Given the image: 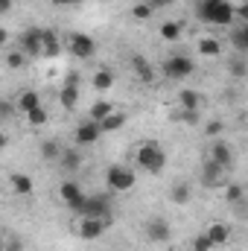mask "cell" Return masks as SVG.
Wrapping results in <instances>:
<instances>
[{"label":"cell","mask_w":248,"mask_h":251,"mask_svg":"<svg viewBox=\"0 0 248 251\" xmlns=\"http://www.w3.org/2000/svg\"><path fill=\"white\" fill-rule=\"evenodd\" d=\"M196 15L213 26H231L234 24V3L231 0H198Z\"/></svg>","instance_id":"6da1fadb"},{"label":"cell","mask_w":248,"mask_h":251,"mask_svg":"<svg viewBox=\"0 0 248 251\" xmlns=\"http://www.w3.org/2000/svg\"><path fill=\"white\" fill-rule=\"evenodd\" d=\"M82 219H102L108 228H111V199L105 196V193H94V196H85L82 199V204H79V210H76Z\"/></svg>","instance_id":"7a4b0ae2"},{"label":"cell","mask_w":248,"mask_h":251,"mask_svg":"<svg viewBox=\"0 0 248 251\" xmlns=\"http://www.w3.org/2000/svg\"><path fill=\"white\" fill-rule=\"evenodd\" d=\"M137 164H140L146 173H152V176L164 173V167H167V152H164V146H161L158 140L140 143V149H137Z\"/></svg>","instance_id":"3957f363"},{"label":"cell","mask_w":248,"mask_h":251,"mask_svg":"<svg viewBox=\"0 0 248 251\" xmlns=\"http://www.w3.org/2000/svg\"><path fill=\"white\" fill-rule=\"evenodd\" d=\"M193 70H196V62L184 56V53H173L167 62H164V76L167 79H187V76H193Z\"/></svg>","instance_id":"277c9868"},{"label":"cell","mask_w":248,"mask_h":251,"mask_svg":"<svg viewBox=\"0 0 248 251\" xmlns=\"http://www.w3.org/2000/svg\"><path fill=\"white\" fill-rule=\"evenodd\" d=\"M105 181H108V190H114V193H125V190H131L137 184V176L128 170V167H108V173H105Z\"/></svg>","instance_id":"5b68a950"},{"label":"cell","mask_w":248,"mask_h":251,"mask_svg":"<svg viewBox=\"0 0 248 251\" xmlns=\"http://www.w3.org/2000/svg\"><path fill=\"white\" fill-rule=\"evenodd\" d=\"M67 44H70V53H73L76 59H91V56L97 53L94 38H91V35H85V32H73Z\"/></svg>","instance_id":"8992f818"},{"label":"cell","mask_w":248,"mask_h":251,"mask_svg":"<svg viewBox=\"0 0 248 251\" xmlns=\"http://www.w3.org/2000/svg\"><path fill=\"white\" fill-rule=\"evenodd\" d=\"M146 234H149V240H152V243H170L173 228H170V222H167L164 216H152V219H149V225H146Z\"/></svg>","instance_id":"52a82bcc"},{"label":"cell","mask_w":248,"mask_h":251,"mask_svg":"<svg viewBox=\"0 0 248 251\" xmlns=\"http://www.w3.org/2000/svg\"><path fill=\"white\" fill-rule=\"evenodd\" d=\"M99 126L94 123V120H85V123L76 126V131H73V140H76V146H91V143H97L99 140Z\"/></svg>","instance_id":"ba28073f"},{"label":"cell","mask_w":248,"mask_h":251,"mask_svg":"<svg viewBox=\"0 0 248 251\" xmlns=\"http://www.w3.org/2000/svg\"><path fill=\"white\" fill-rule=\"evenodd\" d=\"M59 196H62V201L76 213L79 210V204H82V199H85V193H82V187L76 184V181H62V190H59Z\"/></svg>","instance_id":"9c48e42d"},{"label":"cell","mask_w":248,"mask_h":251,"mask_svg":"<svg viewBox=\"0 0 248 251\" xmlns=\"http://www.w3.org/2000/svg\"><path fill=\"white\" fill-rule=\"evenodd\" d=\"M21 53L24 56H29V59H38L41 56V29H26L24 35H21Z\"/></svg>","instance_id":"30bf717a"},{"label":"cell","mask_w":248,"mask_h":251,"mask_svg":"<svg viewBox=\"0 0 248 251\" xmlns=\"http://www.w3.org/2000/svg\"><path fill=\"white\" fill-rule=\"evenodd\" d=\"M210 161H213V164H219L222 170H228V167L234 164L231 143H225V140H213V146H210Z\"/></svg>","instance_id":"8fae6325"},{"label":"cell","mask_w":248,"mask_h":251,"mask_svg":"<svg viewBox=\"0 0 248 251\" xmlns=\"http://www.w3.org/2000/svg\"><path fill=\"white\" fill-rule=\"evenodd\" d=\"M108 231V225L102 222V219H79V237L82 240H99L102 234Z\"/></svg>","instance_id":"7c38bea8"},{"label":"cell","mask_w":248,"mask_h":251,"mask_svg":"<svg viewBox=\"0 0 248 251\" xmlns=\"http://www.w3.org/2000/svg\"><path fill=\"white\" fill-rule=\"evenodd\" d=\"M201 184H204V187H219V184H225V170H222L219 164L207 161V164L201 167Z\"/></svg>","instance_id":"4fadbf2b"},{"label":"cell","mask_w":248,"mask_h":251,"mask_svg":"<svg viewBox=\"0 0 248 251\" xmlns=\"http://www.w3.org/2000/svg\"><path fill=\"white\" fill-rule=\"evenodd\" d=\"M131 70L137 73V79H140L143 85H152V82H155V70H152V64L146 62V56L131 53Z\"/></svg>","instance_id":"5bb4252c"},{"label":"cell","mask_w":248,"mask_h":251,"mask_svg":"<svg viewBox=\"0 0 248 251\" xmlns=\"http://www.w3.org/2000/svg\"><path fill=\"white\" fill-rule=\"evenodd\" d=\"M59 50H62V44H59L56 29H41V56L53 59V56H59Z\"/></svg>","instance_id":"9a60e30c"},{"label":"cell","mask_w":248,"mask_h":251,"mask_svg":"<svg viewBox=\"0 0 248 251\" xmlns=\"http://www.w3.org/2000/svg\"><path fill=\"white\" fill-rule=\"evenodd\" d=\"M201 102H204V97H201L198 91H181V94H178L181 111H201Z\"/></svg>","instance_id":"2e32d148"},{"label":"cell","mask_w":248,"mask_h":251,"mask_svg":"<svg viewBox=\"0 0 248 251\" xmlns=\"http://www.w3.org/2000/svg\"><path fill=\"white\" fill-rule=\"evenodd\" d=\"M59 164H62V173H76V170L82 167V155H79V149H62Z\"/></svg>","instance_id":"e0dca14e"},{"label":"cell","mask_w":248,"mask_h":251,"mask_svg":"<svg viewBox=\"0 0 248 251\" xmlns=\"http://www.w3.org/2000/svg\"><path fill=\"white\" fill-rule=\"evenodd\" d=\"M207 237H210L213 246H225V243L231 240V225H225V222H213V225L207 228Z\"/></svg>","instance_id":"ac0fdd59"},{"label":"cell","mask_w":248,"mask_h":251,"mask_svg":"<svg viewBox=\"0 0 248 251\" xmlns=\"http://www.w3.org/2000/svg\"><path fill=\"white\" fill-rule=\"evenodd\" d=\"M12 190L18 193V196H32V190H35V184H32V178L29 176H24V173H12Z\"/></svg>","instance_id":"d6986e66"},{"label":"cell","mask_w":248,"mask_h":251,"mask_svg":"<svg viewBox=\"0 0 248 251\" xmlns=\"http://www.w3.org/2000/svg\"><path fill=\"white\" fill-rule=\"evenodd\" d=\"M125 120H128V117H125L123 111H111L108 117H102L97 126H99V131H117V128L125 126Z\"/></svg>","instance_id":"ffe728a7"},{"label":"cell","mask_w":248,"mask_h":251,"mask_svg":"<svg viewBox=\"0 0 248 251\" xmlns=\"http://www.w3.org/2000/svg\"><path fill=\"white\" fill-rule=\"evenodd\" d=\"M38 105H41V100H38V94H35V91H24V94L15 100V108H18V111H24V114H26V111H32V108H38Z\"/></svg>","instance_id":"44dd1931"},{"label":"cell","mask_w":248,"mask_h":251,"mask_svg":"<svg viewBox=\"0 0 248 251\" xmlns=\"http://www.w3.org/2000/svg\"><path fill=\"white\" fill-rule=\"evenodd\" d=\"M59 97H62L64 108H67V111H73V108H76V102H79V85H67V82H64Z\"/></svg>","instance_id":"7402d4cb"},{"label":"cell","mask_w":248,"mask_h":251,"mask_svg":"<svg viewBox=\"0 0 248 251\" xmlns=\"http://www.w3.org/2000/svg\"><path fill=\"white\" fill-rule=\"evenodd\" d=\"M181 32H184V24H181V21H167V24L161 26V38H164V41H178Z\"/></svg>","instance_id":"603a6c76"},{"label":"cell","mask_w":248,"mask_h":251,"mask_svg":"<svg viewBox=\"0 0 248 251\" xmlns=\"http://www.w3.org/2000/svg\"><path fill=\"white\" fill-rule=\"evenodd\" d=\"M111 85H114V70L102 67V70L94 73V88H97V91H108Z\"/></svg>","instance_id":"cb8c5ba5"},{"label":"cell","mask_w":248,"mask_h":251,"mask_svg":"<svg viewBox=\"0 0 248 251\" xmlns=\"http://www.w3.org/2000/svg\"><path fill=\"white\" fill-rule=\"evenodd\" d=\"M111 111H114V105H111L108 100H97V102L91 105V117H88V120H94V123H99V120H102V117H108Z\"/></svg>","instance_id":"d4e9b609"},{"label":"cell","mask_w":248,"mask_h":251,"mask_svg":"<svg viewBox=\"0 0 248 251\" xmlns=\"http://www.w3.org/2000/svg\"><path fill=\"white\" fill-rule=\"evenodd\" d=\"M190 196H193V193H190V184H184V181L170 190V201H173V204H187Z\"/></svg>","instance_id":"484cf974"},{"label":"cell","mask_w":248,"mask_h":251,"mask_svg":"<svg viewBox=\"0 0 248 251\" xmlns=\"http://www.w3.org/2000/svg\"><path fill=\"white\" fill-rule=\"evenodd\" d=\"M231 41H234L237 53H248V26H237L231 32Z\"/></svg>","instance_id":"4316f807"},{"label":"cell","mask_w":248,"mask_h":251,"mask_svg":"<svg viewBox=\"0 0 248 251\" xmlns=\"http://www.w3.org/2000/svg\"><path fill=\"white\" fill-rule=\"evenodd\" d=\"M198 53L213 59V56H219V53H222V44H219V41H213V38H198Z\"/></svg>","instance_id":"83f0119b"},{"label":"cell","mask_w":248,"mask_h":251,"mask_svg":"<svg viewBox=\"0 0 248 251\" xmlns=\"http://www.w3.org/2000/svg\"><path fill=\"white\" fill-rule=\"evenodd\" d=\"M41 155H44L47 161H59V155H62V146H59L56 140H44V143H41Z\"/></svg>","instance_id":"f1b7e54d"},{"label":"cell","mask_w":248,"mask_h":251,"mask_svg":"<svg viewBox=\"0 0 248 251\" xmlns=\"http://www.w3.org/2000/svg\"><path fill=\"white\" fill-rule=\"evenodd\" d=\"M26 123L29 126H44L47 123V111L38 105V108H32V111H26Z\"/></svg>","instance_id":"f546056e"},{"label":"cell","mask_w":248,"mask_h":251,"mask_svg":"<svg viewBox=\"0 0 248 251\" xmlns=\"http://www.w3.org/2000/svg\"><path fill=\"white\" fill-rule=\"evenodd\" d=\"M152 15H155V12L149 9V3H137V6H131V18H134V21H149Z\"/></svg>","instance_id":"4dcf8cb0"},{"label":"cell","mask_w":248,"mask_h":251,"mask_svg":"<svg viewBox=\"0 0 248 251\" xmlns=\"http://www.w3.org/2000/svg\"><path fill=\"white\" fill-rule=\"evenodd\" d=\"M225 201L240 204V201H243V187H240V184H228V187H225Z\"/></svg>","instance_id":"1f68e13d"},{"label":"cell","mask_w":248,"mask_h":251,"mask_svg":"<svg viewBox=\"0 0 248 251\" xmlns=\"http://www.w3.org/2000/svg\"><path fill=\"white\" fill-rule=\"evenodd\" d=\"M210 249H213V243H210L207 234H198V237L193 240V251H210Z\"/></svg>","instance_id":"d6a6232c"},{"label":"cell","mask_w":248,"mask_h":251,"mask_svg":"<svg viewBox=\"0 0 248 251\" xmlns=\"http://www.w3.org/2000/svg\"><path fill=\"white\" fill-rule=\"evenodd\" d=\"M24 62H26V56H24V53H9V56H6V64H9L12 70L24 67Z\"/></svg>","instance_id":"836d02e7"},{"label":"cell","mask_w":248,"mask_h":251,"mask_svg":"<svg viewBox=\"0 0 248 251\" xmlns=\"http://www.w3.org/2000/svg\"><path fill=\"white\" fill-rule=\"evenodd\" d=\"M204 131H207L210 137H219V134L225 131V123H222V120H210V123L204 126Z\"/></svg>","instance_id":"e575fe53"},{"label":"cell","mask_w":248,"mask_h":251,"mask_svg":"<svg viewBox=\"0 0 248 251\" xmlns=\"http://www.w3.org/2000/svg\"><path fill=\"white\" fill-rule=\"evenodd\" d=\"M246 70H248V67H246V62H243V56L231 62V73H234L237 79H243V76H246Z\"/></svg>","instance_id":"d590c367"},{"label":"cell","mask_w":248,"mask_h":251,"mask_svg":"<svg viewBox=\"0 0 248 251\" xmlns=\"http://www.w3.org/2000/svg\"><path fill=\"white\" fill-rule=\"evenodd\" d=\"M3 251H24V240H21V237H12V240H6Z\"/></svg>","instance_id":"8d00e7d4"},{"label":"cell","mask_w":248,"mask_h":251,"mask_svg":"<svg viewBox=\"0 0 248 251\" xmlns=\"http://www.w3.org/2000/svg\"><path fill=\"white\" fill-rule=\"evenodd\" d=\"M178 120H184V123H198V120H201V111H181Z\"/></svg>","instance_id":"74e56055"},{"label":"cell","mask_w":248,"mask_h":251,"mask_svg":"<svg viewBox=\"0 0 248 251\" xmlns=\"http://www.w3.org/2000/svg\"><path fill=\"white\" fill-rule=\"evenodd\" d=\"M12 114H15V105L6 102V100H0V120H6V117H12Z\"/></svg>","instance_id":"f35d334b"},{"label":"cell","mask_w":248,"mask_h":251,"mask_svg":"<svg viewBox=\"0 0 248 251\" xmlns=\"http://www.w3.org/2000/svg\"><path fill=\"white\" fill-rule=\"evenodd\" d=\"M234 18L248 21V6H246V3H237V6H234Z\"/></svg>","instance_id":"ab89813d"},{"label":"cell","mask_w":248,"mask_h":251,"mask_svg":"<svg viewBox=\"0 0 248 251\" xmlns=\"http://www.w3.org/2000/svg\"><path fill=\"white\" fill-rule=\"evenodd\" d=\"M146 3H149V9H152V12H158V9H164V6H170L173 0H146Z\"/></svg>","instance_id":"60d3db41"},{"label":"cell","mask_w":248,"mask_h":251,"mask_svg":"<svg viewBox=\"0 0 248 251\" xmlns=\"http://www.w3.org/2000/svg\"><path fill=\"white\" fill-rule=\"evenodd\" d=\"M12 9V0H0V15H6Z\"/></svg>","instance_id":"b9f144b4"},{"label":"cell","mask_w":248,"mask_h":251,"mask_svg":"<svg viewBox=\"0 0 248 251\" xmlns=\"http://www.w3.org/2000/svg\"><path fill=\"white\" fill-rule=\"evenodd\" d=\"M6 41H9V32H6V29H0V50L6 47Z\"/></svg>","instance_id":"7bdbcfd3"},{"label":"cell","mask_w":248,"mask_h":251,"mask_svg":"<svg viewBox=\"0 0 248 251\" xmlns=\"http://www.w3.org/2000/svg\"><path fill=\"white\" fill-rule=\"evenodd\" d=\"M6 146H9V137H6V131H0V152H3Z\"/></svg>","instance_id":"ee69618b"},{"label":"cell","mask_w":248,"mask_h":251,"mask_svg":"<svg viewBox=\"0 0 248 251\" xmlns=\"http://www.w3.org/2000/svg\"><path fill=\"white\" fill-rule=\"evenodd\" d=\"M56 6H73V3H82V0H53Z\"/></svg>","instance_id":"f6af8a7d"},{"label":"cell","mask_w":248,"mask_h":251,"mask_svg":"<svg viewBox=\"0 0 248 251\" xmlns=\"http://www.w3.org/2000/svg\"><path fill=\"white\" fill-rule=\"evenodd\" d=\"M3 246H6V237H3V234H0V251H3Z\"/></svg>","instance_id":"bcb514c9"}]
</instances>
